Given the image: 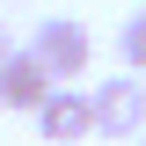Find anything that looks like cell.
<instances>
[{"mask_svg": "<svg viewBox=\"0 0 146 146\" xmlns=\"http://www.w3.org/2000/svg\"><path fill=\"white\" fill-rule=\"evenodd\" d=\"M88 110H95V131L102 139H146V80H131V73L95 80Z\"/></svg>", "mask_w": 146, "mask_h": 146, "instance_id": "cell-2", "label": "cell"}, {"mask_svg": "<svg viewBox=\"0 0 146 146\" xmlns=\"http://www.w3.org/2000/svg\"><path fill=\"white\" fill-rule=\"evenodd\" d=\"M51 88H58V80L36 66L29 51H7V58H0V110H29V117H36Z\"/></svg>", "mask_w": 146, "mask_h": 146, "instance_id": "cell-4", "label": "cell"}, {"mask_svg": "<svg viewBox=\"0 0 146 146\" xmlns=\"http://www.w3.org/2000/svg\"><path fill=\"white\" fill-rule=\"evenodd\" d=\"M29 58L51 73L58 88H73V80L95 66V36H88V22H73V15H44L36 36H29Z\"/></svg>", "mask_w": 146, "mask_h": 146, "instance_id": "cell-1", "label": "cell"}, {"mask_svg": "<svg viewBox=\"0 0 146 146\" xmlns=\"http://www.w3.org/2000/svg\"><path fill=\"white\" fill-rule=\"evenodd\" d=\"M36 131H44V146H73L95 131V110H88V88H51L44 95V110H36Z\"/></svg>", "mask_w": 146, "mask_h": 146, "instance_id": "cell-3", "label": "cell"}, {"mask_svg": "<svg viewBox=\"0 0 146 146\" xmlns=\"http://www.w3.org/2000/svg\"><path fill=\"white\" fill-rule=\"evenodd\" d=\"M117 58H124L131 80H146V7H131V15H124V29H117Z\"/></svg>", "mask_w": 146, "mask_h": 146, "instance_id": "cell-5", "label": "cell"}, {"mask_svg": "<svg viewBox=\"0 0 146 146\" xmlns=\"http://www.w3.org/2000/svg\"><path fill=\"white\" fill-rule=\"evenodd\" d=\"M139 146H146V139H139Z\"/></svg>", "mask_w": 146, "mask_h": 146, "instance_id": "cell-7", "label": "cell"}, {"mask_svg": "<svg viewBox=\"0 0 146 146\" xmlns=\"http://www.w3.org/2000/svg\"><path fill=\"white\" fill-rule=\"evenodd\" d=\"M7 51H15V44H7V22H0V58H7Z\"/></svg>", "mask_w": 146, "mask_h": 146, "instance_id": "cell-6", "label": "cell"}]
</instances>
